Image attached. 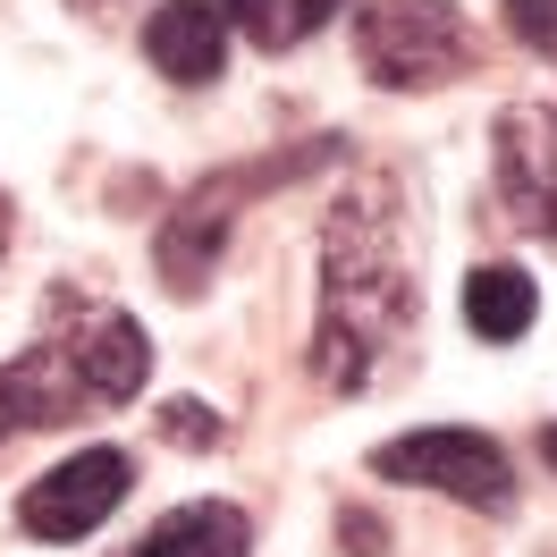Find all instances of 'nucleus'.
Returning a JSON list of instances; mask_svg holds the SVG:
<instances>
[{
  "label": "nucleus",
  "instance_id": "f257e3e1",
  "mask_svg": "<svg viewBox=\"0 0 557 557\" xmlns=\"http://www.w3.org/2000/svg\"><path fill=\"white\" fill-rule=\"evenodd\" d=\"M414 338H422L414 211L388 170H363L330 195V220H321V313L305 363L330 397H363L406 363Z\"/></svg>",
  "mask_w": 557,
  "mask_h": 557
},
{
  "label": "nucleus",
  "instance_id": "f03ea898",
  "mask_svg": "<svg viewBox=\"0 0 557 557\" xmlns=\"http://www.w3.org/2000/svg\"><path fill=\"white\" fill-rule=\"evenodd\" d=\"M152 381V338L136 313H119L102 296L51 287L42 338L0 363V440L9 431H60L85 422L94 406H127Z\"/></svg>",
  "mask_w": 557,
  "mask_h": 557
},
{
  "label": "nucleus",
  "instance_id": "7ed1b4c3",
  "mask_svg": "<svg viewBox=\"0 0 557 557\" xmlns=\"http://www.w3.org/2000/svg\"><path fill=\"white\" fill-rule=\"evenodd\" d=\"M355 60L388 94H431L482 60V35L456 0H363L355 9Z\"/></svg>",
  "mask_w": 557,
  "mask_h": 557
},
{
  "label": "nucleus",
  "instance_id": "20e7f679",
  "mask_svg": "<svg viewBox=\"0 0 557 557\" xmlns=\"http://www.w3.org/2000/svg\"><path fill=\"white\" fill-rule=\"evenodd\" d=\"M313 161H338V136H321L313 152H271V161H245V170H228V177H203V186L161 220V278H170V296H203L211 271H220V245L237 228V203L262 195V186H287V177L313 170Z\"/></svg>",
  "mask_w": 557,
  "mask_h": 557
},
{
  "label": "nucleus",
  "instance_id": "39448f33",
  "mask_svg": "<svg viewBox=\"0 0 557 557\" xmlns=\"http://www.w3.org/2000/svg\"><path fill=\"white\" fill-rule=\"evenodd\" d=\"M372 473L381 482H414L440 490L473 516H516V465L490 431H465V422H431V431H397L372 448Z\"/></svg>",
  "mask_w": 557,
  "mask_h": 557
},
{
  "label": "nucleus",
  "instance_id": "423d86ee",
  "mask_svg": "<svg viewBox=\"0 0 557 557\" xmlns=\"http://www.w3.org/2000/svg\"><path fill=\"white\" fill-rule=\"evenodd\" d=\"M127 482H136V456H127V448H76V456H60L51 473L26 482V498H17V532H35V541H85L94 523L119 516Z\"/></svg>",
  "mask_w": 557,
  "mask_h": 557
},
{
  "label": "nucleus",
  "instance_id": "0eeeda50",
  "mask_svg": "<svg viewBox=\"0 0 557 557\" xmlns=\"http://www.w3.org/2000/svg\"><path fill=\"white\" fill-rule=\"evenodd\" d=\"M490 186L498 211L557 245V102H516L490 136Z\"/></svg>",
  "mask_w": 557,
  "mask_h": 557
},
{
  "label": "nucleus",
  "instance_id": "6e6552de",
  "mask_svg": "<svg viewBox=\"0 0 557 557\" xmlns=\"http://www.w3.org/2000/svg\"><path fill=\"white\" fill-rule=\"evenodd\" d=\"M136 42L170 85H220L228 76V17L211 0H152Z\"/></svg>",
  "mask_w": 557,
  "mask_h": 557
},
{
  "label": "nucleus",
  "instance_id": "1a4fd4ad",
  "mask_svg": "<svg viewBox=\"0 0 557 557\" xmlns=\"http://www.w3.org/2000/svg\"><path fill=\"white\" fill-rule=\"evenodd\" d=\"M110 557H253V516L237 498H186V507L152 516L127 549H110Z\"/></svg>",
  "mask_w": 557,
  "mask_h": 557
},
{
  "label": "nucleus",
  "instance_id": "9d476101",
  "mask_svg": "<svg viewBox=\"0 0 557 557\" xmlns=\"http://www.w3.org/2000/svg\"><path fill=\"white\" fill-rule=\"evenodd\" d=\"M532 321H541V287H532V271H516V262H473V271H465V330H473V338L516 347Z\"/></svg>",
  "mask_w": 557,
  "mask_h": 557
},
{
  "label": "nucleus",
  "instance_id": "9b49d317",
  "mask_svg": "<svg viewBox=\"0 0 557 557\" xmlns=\"http://www.w3.org/2000/svg\"><path fill=\"white\" fill-rule=\"evenodd\" d=\"M220 17H228V35H245L253 51H296V42H313L347 0H211Z\"/></svg>",
  "mask_w": 557,
  "mask_h": 557
},
{
  "label": "nucleus",
  "instance_id": "f8f14e48",
  "mask_svg": "<svg viewBox=\"0 0 557 557\" xmlns=\"http://www.w3.org/2000/svg\"><path fill=\"white\" fill-rule=\"evenodd\" d=\"M161 440H177V448H220L228 422L211 414L203 397H170V406H161Z\"/></svg>",
  "mask_w": 557,
  "mask_h": 557
},
{
  "label": "nucleus",
  "instance_id": "ddd939ff",
  "mask_svg": "<svg viewBox=\"0 0 557 557\" xmlns=\"http://www.w3.org/2000/svg\"><path fill=\"white\" fill-rule=\"evenodd\" d=\"M498 17L532 60H557V0H498Z\"/></svg>",
  "mask_w": 557,
  "mask_h": 557
},
{
  "label": "nucleus",
  "instance_id": "4468645a",
  "mask_svg": "<svg viewBox=\"0 0 557 557\" xmlns=\"http://www.w3.org/2000/svg\"><path fill=\"white\" fill-rule=\"evenodd\" d=\"M338 541H347V557H381V516L372 507H338Z\"/></svg>",
  "mask_w": 557,
  "mask_h": 557
},
{
  "label": "nucleus",
  "instance_id": "2eb2a0df",
  "mask_svg": "<svg viewBox=\"0 0 557 557\" xmlns=\"http://www.w3.org/2000/svg\"><path fill=\"white\" fill-rule=\"evenodd\" d=\"M76 17H94V26H110V17H119V9H136V0H69Z\"/></svg>",
  "mask_w": 557,
  "mask_h": 557
},
{
  "label": "nucleus",
  "instance_id": "dca6fc26",
  "mask_svg": "<svg viewBox=\"0 0 557 557\" xmlns=\"http://www.w3.org/2000/svg\"><path fill=\"white\" fill-rule=\"evenodd\" d=\"M541 456H549V465H557V422H541Z\"/></svg>",
  "mask_w": 557,
  "mask_h": 557
},
{
  "label": "nucleus",
  "instance_id": "f3484780",
  "mask_svg": "<svg viewBox=\"0 0 557 557\" xmlns=\"http://www.w3.org/2000/svg\"><path fill=\"white\" fill-rule=\"evenodd\" d=\"M0 245H9V195H0Z\"/></svg>",
  "mask_w": 557,
  "mask_h": 557
}]
</instances>
